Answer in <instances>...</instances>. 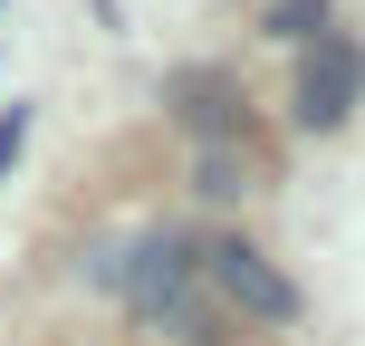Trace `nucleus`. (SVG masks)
I'll list each match as a JSON object with an SVG mask.
<instances>
[{"mask_svg": "<svg viewBox=\"0 0 365 346\" xmlns=\"http://www.w3.org/2000/svg\"><path fill=\"white\" fill-rule=\"evenodd\" d=\"M173 116L202 135V145H231V135H240V96H231V77H173Z\"/></svg>", "mask_w": 365, "mask_h": 346, "instance_id": "nucleus-4", "label": "nucleus"}, {"mask_svg": "<svg viewBox=\"0 0 365 346\" xmlns=\"http://www.w3.org/2000/svg\"><path fill=\"white\" fill-rule=\"evenodd\" d=\"M192 260H202V279H212V289L231 298L240 317H269V327H289V317H298V279L279 270L269 250H250V240H240V231H221V240H202Z\"/></svg>", "mask_w": 365, "mask_h": 346, "instance_id": "nucleus-2", "label": "nucleus"}, {"mask_svg": "<svg viewBox=\"0 0 365 346\" xmlns=\"http://www.w3.org/2000/svg\"><path fill=\"white\" fill-rule=\"evenodd\" d=\"M19 145H29V106H10V116H0V183H10V164H19Z\"/></svg>", "mask_w": 365, "mask_h": 346, "instance_id": "nucleus-7", "label": "nucleus"}, {"mask_svg": "<svg viewBox=\"0 0 365 346\" xmlns=\"http://www.w3.org/2000/svg\"><path fill=\"white\" fill-rule=\"evenodd\" d=\"M192 240H173V231H154V240H135L125 260L115 250H96V279H106L115 298H125L135 317H182V298H192Z\"/></svg>", "mask_w": 365, "mask_h": 346, "instance_id": "nucleus-1", "label": "nucleus"}, {"mask_svg": "<svg viewBox=\"0 0 365 346\" xmlns=\"http://www.w3.org/2000/svg\"><path fill=\"white\" fill-rule=\"evenodd\" d=\"M269 39L317 49V39H327V0H269Z\"/></svg>", "mask_w": 365, "mask_h": 346, "instance_id": "nucleus-5", "label": "nucleus"}, {"mask_svg": "<svg viewBox=\"0 0 365 346\" xmlns=\"http://www.w3.org/2000/svg\"><path fill=\"white\" fill-rule=\"evenodd\" d=\"M192 193H202V202H231V193H240L231 145H202V154H192Z\"/></svg>", "mask_w": 365, "mask_h": 346, "instance_id": "nucleus-6", "label": "nucleus"}, {"mask_svg": "<svg viewBox=\"0 0 365 346\" xmlns=\"http://www.w3.org/2000/svg\"><path fill=\"white\" fill-rule=\"evenodd\" d=\"M356 96H365V49L356 39H317V49H298V87H289V106H298V126L308 135H336L356 116Z\"/></svg>", "mask_w": 365, "mask_h": 346, "instance_id": "nucleus-3", "label": "nucleus"}]
</instances>
